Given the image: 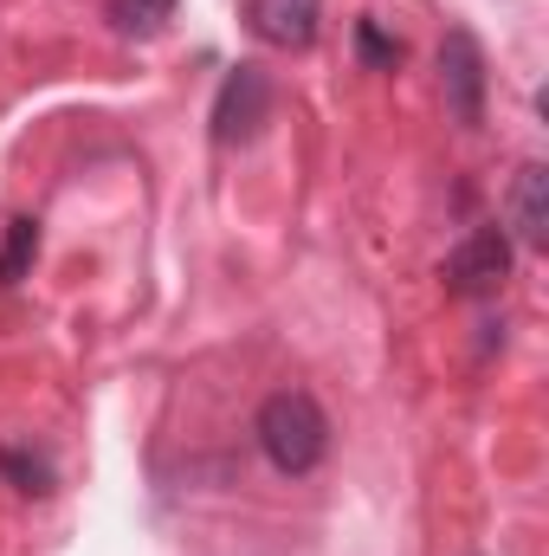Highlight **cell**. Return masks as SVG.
I'll return each instance as SVG.
<instances>
[{"label":"cell","mask_w":549,"mask_h":556,"mask_svg":"<svg viewBox=\"0 0 549 556\" xmlns=\"http://www.w3.org/2000/svg\"><path fill=\"white\" fill-rule=\"evenodd\" d=\"M356 46H362V59H369V65H382V72H395V65H401V46H395L375 20H356Z\"/></svg>","instance_id":"obj_10"},{"label":"cell","mask_w":549,"mask_h":556,"mask_svg":"<svg viewBox=\"0 0 549 556\" xmlns=\"http://www.w3.org/2000/svg\"><path fill=\"white\" fill-rule=\"evenodd\" d=\"M175 20V0H111V26L124 39H155Z\"/></svg>","instance_id":"obj_7"},{"label":"cell","mask_w":549,"mask_h":556,"mask_svg":"<svg viewBox=\"0 0 549 556\" xmlns=\"http://www.w3.org/2000/svg\"><path fill=\"white\" fill-rule=\"evenodd\" d=\"M439 91H446L452 124H465V130L485 124V46L465 26H452L439 46Z\"/></svg>","instance_id":"obj_3"},{"label":"cell","mask_w":549,"mask_h":556,"mask_svg":"<svg viewBox=\"0 0 549 556\" xmlns=\"http://www.w3.org/2000/svg\"><path fill=\"white\" fill-rule=\"evenodd\" d=\"M259 446H266V459L284 479H304L330 453V420H323V408L304 389H278L272 402L259 408Z\"/></svg>","instance_id":"obj_1"},{"label":"cell","mask_w":549,"mask_h":556,"mask_svg":"<svg viewBox=\"0 0 549 556\" xmlns=\"http://www.w3.org/2000/svg\"><path fill=\"white\" fill-rule=\"evenodd\" d=\"M511 227L524 247H549V168L544 162H524L518 168V188H511Z\"/></svg>","instance_id":"obj_6"},{"label":"cell","mask_w":549,"mask_h":556,"mask_svg":"<svg viewBox=\"0 0 549 556\" xmlns=\"http://www.w3.org/2000/svg\"><path fill=\"white\" fill-rule=\"evenodd\" d=\"M317 20H323V0H246V26L278 52H304L317 39Z\"/></svg>","instance_id":"obj_5"},{"label":"cell","mask_w":549,"mask_h":556,"mask_svg":"<svg viewBox=\"0 0 549 556\" xmlns=\"http://www.w3.org/2000/svg\"><path fill=\"white\" fill-rule=\"evenodd\" d=\"M0 472H7L20 492H52V472H46V459H33V453H20V446H0Z\"/></svg>","instance_id":"obj_9"},{"label":"cell","mask_w":549,"mask_h":556,"mask_svg":"<svg viewBox=\"0 0 549 556\" xmlns=\"http://www.w3.org/2000/svg\"><path fill=\"white\" fill-rule=\"evenodd\" d=\"M511 273V240H505V227H478L465 247H452V260H446V285L459 291V298H491L498 285Z\"/></svg>","instance_id":"obj_4"},{"label":"cell","mask_w":549,"mask_h":556,"mask_svg":"<svg viewBox=\"0 0 549 556\" xmlns=\"http://www.w3.org/2000/svg\"><path fill=\"white\" fill-rule=\"evenodd\" d=\"M272 124V72L266 65H233L214 98V142H253Z\"/></svg>","instance_id":"obj_2"},{"label":"cell","mask_w":549,"mask_h":556,"mask_svg":"<svg viewBox=\"0 0 549 556\" xmlns=\"http://www.w3.org/2000/svg\"><path fill=\"white\" fill-rule=\"evenodd\" d=\"M33 260H39V220L20 214V220L7 227V247H0V285H20Z\"/></svg>","instance_id":"obj_8"}]
</instances>
